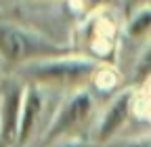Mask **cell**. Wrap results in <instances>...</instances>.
Masks as SVG:
<instances>
[{
  "mask_svg": "<svg viewBox=\"0 0 151 147\" xmlns=\"http://www.w3.org/2000/svg\"><path fill=\"white\" fill-rule=\"evenodd\" d=\"M151 30V4L149 6H145V9H141L137 15H132V19H130V23H128V32H130V36H143V34H147Z\"/></svg>",
  "mask_w": 151,
  "mask_h": 147,
  "instance_id": "cell-7",
  "label": "cell"
},
{
  "mask_svg": "<svg viewBox=\"0 0 151 147\" xmlns=\"http://www.w3.org/2000/svg\"><path fill=\"white\" fill-rule=\"evenodd\" d=\"M132 103H134V93L130 88L122 90V93H118L111 99V103L107 105L105 114L101 116L99 126H97V143L105 145L116 137V133L124 126V122L130 116Z\"/></svg>",
  "mask_w": 151,
  "mask_h": 147,
  "instance_id": "cell-5",
  "label": "cell"
},
{
  "mask_svg": "<svg viewBox=\"0 0 151 147\" xmlns=\"http://www.w3.org/2000/svg\"><path fill=\"white\" fill-rule=\"evenodd\" d=\"M90 112H92V95L88 90L80 88L76 93H71L61 103L52 122L48 124V130L44 135V147H48L57 141H63L67 133H71L76 126H80L90 116Z\"/></svg>",
  "mask_w": 151,
  "mask_h": 147,
  "instance_id": "cell-3",
  "label": "cell"
},
{
  "mask_svg": "<svg viewBox=\"0 0 151 147\" xmlns=\"http://www.w3.org/2000/svg\"><path fill=\"white\" fill-rule=\"evenodd\" d=\"M124 4H126V11L130 15H137L141 9H145V6L151 4V0H124Z\"/></svg>",
  "mask_w": 151,
  "mask_h": 147,
  "instance_id": "cell-10",
  "label": "cell"
},
{
  "mask_svg": "<svg viewBox=\"0 0 151 147\" xmlns=\"http://www.w3.org/2000/svg\"><path fill=\"white\" fill-rule=\"evenodd\" d=\"M23 97H25V84L17 80L9 82L2 90V101H0V147H17L19 143Z\"/></svg>",
  "mask_w": 151,
  "mask_h": 147,
  "instance_id": "cell-4",
  "label": "cell"
},
{
  "mask_svg": "<svg viewBox=\"0 0 151 147\" xmlns=\"http://www.w3.org/2000/svg\"><path fill=\"white\" fill-rule=\"evenodd\" d=\"M134 78H137L139 82H143V80L151 78V46L143 53V57L139 59L137 69H134Z\"/></svg>",
  "mask_w": 151,
  "mask_h": 147,
  "instance_id": "cell-8",
  "label": "cell"
},
{
  "mask_svg": "<svg viewBox=\"0 0 151 147\" xmlns=\"http://www.w3.org/2000/svg\"><path fill=\"white\" fill-rule=\"evenodd\" d=\"M50 147H90V145L86 141H80V139H63V141L52 143Z\"/></svg>",
  "mask_w": 151,
  "mask_h": 147,
  "instance_id": "cell-11",
  "label": "cell"
},
{
  "mask_svg": "<svg viewBox=\"0 0 151 147\" xmlns=\"http://www.w3.org/2000/svg\"><path fill=\"white\" fill-rule=\"evenodd\" d=\"M111 147H151V137H139V139H124L111 143Z\"/></svg>",
  "mask_w": 151,
  "mask_h": 147,
  "instance_id": "cell-9",
  "label": "cell"
},
{
  "mask_svg": "<svg viewBox=\"0 0 151 147\" xmlns=\"http://www.w3.org/2000/svg\"><path fill=\"white\" fill-rule=\"evenodd\" d=\"M42 112V95L36 84L25 86V97H23V114H21V130H19V143L17 147H25L27 141L32 139L38 118Z\"/></svg>",
  "mask_w": 151,
  "mask_h": 147,
  "instance_id": "cell-6",
  "label": "cell"
},
{
  "mask_svg": "<svg viewBox=\"0 0 151 147\" xmlns=\"http://www.w3.org/2000/svg\"><path fill=\"white\" fill-rule=\"evenodd\" d=\"M61 50L55 44L46 42L38 34L25 32L23 27H15L0 23V55L11 63L21 61H38V59H50L57 57Z\"/></svg>",
  "mask_w": 151,
  "mask_h": 147,
  "instance_id": "cell-2",
  "label": "cell"
},
{
  "mask_svg": "<svg viewBox=\"0 0 151 147\" xmlns=\"http://www.w3.org/2000/svg\"><path fill=\"white\" fill-rule=\"evenodd\" d=\"M99 71V63L88 57H50L38 59L21 67V76L36 84L78 86Z\"/></svg>",
  "mask_w": 151,
  "mask_h": 147,
  "instance_id": "cell-1",
  "label": "cell"
}]
</instances>
